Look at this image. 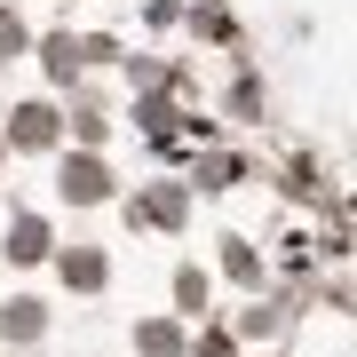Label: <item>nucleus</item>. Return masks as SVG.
I'll return each mask as SVG.
<instances>
[{
  "label": "nucleus",
  "instance_id": "nucleus-1",
  "mask_svg": "<svg viewBox=\"0 0 357 357\" xmlns=\"http://www.w3.org/2000/svg\"><path fill=\"white\" fill-rule=\"evenodd\" d=\"M8 135L24 143V151H40V143H56V112H48V103H16V112H8Z\"/></svg>",
  "mask_w": 357,
  "mask_h": 357
},
{
  "label": "nucleus",
  "instance_id": "nucleus-2",
  "mask_svg": "<svg viewBox=\"0 0 357 357\" xmlns=\"http://www.w3.org/2000/svg\"><path fill=\"white\" fill-rule=\"evenodd\" d=\"M64 191H72L79 206H96L103 191H112V175H103V159H72V167H64Z\"/></svg>",
  "mask_w": 357,
  "mask_h": 357
},
{
  "label": "nucleus",
  "instance_id": "nucleus-3",
  "mask_svg": "<svg viewBox=\"0 0 357 357\" xmlns=\"http://www.w3.org/2000/svg\"><path fill=\"white\" fill-rule=\"evenodd\" d=\"M8 255H16V262H40V255H48V222H32V215H24V222L8 230Z\"/></svg>",
  "mask_w": 357,
  "mask_h": 357
},
{
  "label": "nucleus",
  "instance_id": "nucleus-4",
  "mask_svg": "<svg viewBox=\"0 0 357 357\" xmlns=\"http://www.w3.org/2000/svg\"><path fill=\"white\" fill-rule=\"evenodd\" d=\"M72 64H79V48H72V32H56V40H48V72H56V79H72Z\"/></svg>",
  "mask_w": 357,
  "mask_h": 357
},
{
  "label": "nucleus",
  "instance_id": "nucleus-5",
  "mask_svg": "<svg viewBox=\"0 0 357 357\" xmlns=\"http://www.w3.org/2000/svg\"><path fill=\"white\" fill-rule=\"evenodd\" d=\"M143 215H151V222H183V191H151Z\"/></svg>",
  "mask_w": 357,
  "mask_h": 357
},
{
  "label": "nucleus",
  "instance_id": "nucleus-6",
  "mask_svg": "<svg viewBox=\"0 0 357 357\" xmlns=\"http://www.w3.org/2000/svg\"><path fill=\"white\" fill-rule=\"evenodd\" d=\"M64 278H72V286H103V255H72Z\"/></svg>",
  "mask_w": 357,
  "mask_h": 357
},
{
  "label": "nucleus",
  "instance_id": "nucleus-7",
  "mask_svg": "<svg viewBox=\"0 0 357 357\" xmlns=\"http://www.w3.org/2000/svg\"><path fill=\"white\" fill-rule=\"evenodd\" d=\"M143 349H151V357H175L183 333H175V326H143Z\"/></svg>",
  "mask_w": 357,
  "mask_h": 357
},
{
  "label": "nucleus",
  "instance_id": "nucleus-8",
  "mask_svg": "<svg viewBox=\"0 0 357 357\" xmlns=\"http://www.w3.org/2000/svg\"><path fill=\"white\" fill-rule=\"evenodd\" d=\"M8 333H40V302H8Z\"/></svg>",
  "mask_w": 357,
  "mask_h": 357
},
{
  "label": "nucleus",
  "instance_id": "nucleus-9",
  "mask_svg": "<svg viewBox=\"0 0 357 357\" xmlns=\"http://www.w3.org/2000/svg\"><path fill=\"white\" fill-rule=\"evenodd\" d=\"M24 48V24H16V16H0V56H16Z\"/></svg>",
  "mask_w": 357,
  "mask_h": 357
}]
</instances>
